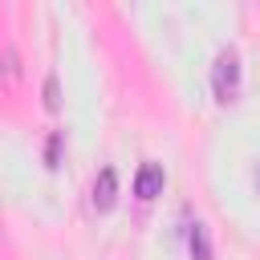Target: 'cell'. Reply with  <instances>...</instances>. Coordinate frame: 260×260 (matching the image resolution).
Listing matches in <instances>:
<instances>
[{"label":"cell","mask_w":260,"mask_h":260,"mask_svg":"<svg viewBox=\"0 0 260 260\" xmlns=\"http://www.w3.org/2000/svg\"><path fill=\"white\" fill-rule=\"evenodd\" d=\"M211 89H215L219 102H236V93H240V57H236V49H223V53L215 57Z\"/></svg>","instance_id":"1"},{"label":"cell","mask_w":260,"mask_h":260,"mask_svg":"<svg viewBox=\"0 0 260 260\" xmlns=\"http://www.w3.org/2000/svg\"><path fill=\"white\" fill-rule=\"evenodd\" d=\"M89 199H93V211H110V207H114V199H118V171H114V167H102V171H98Z\"/></svg>","instance_id":"2"},{"label":"cell","mask_w":260,"mask_h":260,"mask_svg":"<svg viewBox=\"0 0 260 260\" xmlns=\"http://www.w3.org/2000/svg\"><path fill=\"white\" fill-rule=\"evenodd\" d=\"M162 183H167L162 167L158 162H142L138 175H134V195L138 199H154V195H162Z\"/></svg>","instance_id":"3"},{"label":"cell","mask_w":260,"mask_h":260,"mask_svg":"<svg viewBox=\"0 0 260 260\" xmlns=\"http://www.w3.org/2000/svg\"><path fill=\"white\" fill-rule=\"evenodd\" d=\"M187 248H191V260H211V240H207V228L199 219L187 232Z\"/></svg>","instance_id":"4"},{"label":"cell","mask_w":260,"mask_h":260,"mask_svg":"<svg viewBox=\"0 0 260 260\" xmlns=\"http://www.w3.org/2000/svg\"><path fill=\"white\" fill-rule=\"evenodd\" d=\"M45 106H49V110H57V106H61V98H57V73H49V77H45Z\"/></svg>","instance_id":"5"},{"label":"cell","mask_w":260,"mask_h":260,"mask_svg":"<svg viewBox=\"0 0 260 260\" xmlns=\"http://www.w3.org/2000/svg\"><path fill=\"white\" fill-rule=\"evenodd\" d=\"M57 150H61V134H53V138H49V150H45L49 167H57Z\"/></svg>","instance_id":"6"}]
</instances>
